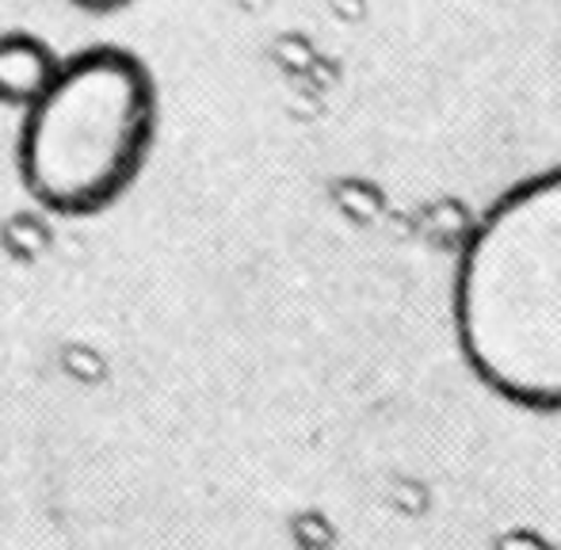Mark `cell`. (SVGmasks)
Instances as JSON below:
<instances>
[{
    "instance_id": "cell-1",
    "label": "cell",
    "mask_w": 561,
    "mask_h": 550,
    "mask_svg": "<svg viewBox=\"0 0 561 550\" xmlns=\"http://www.w3.org/2000/svg\"><path fill=\"white\" fill-rule=\"evenodd\" d=\"M455 333L496 398L561 413V169L504 192L466 238Z\"/></svg>"
},
{
    "instance_id": "cell-2",
    "label": "cell",
    "mask_w": 561,
    "mask_h": 550,
    "mask_svg": "<svg viewBox=\"0 0 561 550\" xmlns=\"http://www.w3.org/2000/svg\"><path fill=\"white\" fill-rule=\"evenodd\" d=\"M157 135L153 77L118 46L73 54L23 112L20 176L54 215H96L134 184Z\"/></svg>"
},
{
    "instance_id": "cell-3",
    "label": "cell",
    "mask_w": 561,
    "mask_h": 550,
    "mask_svg": "<svg viewBox=\"0 0 561 550\" xmlns=\"http://www.w3.org/2000/svg\"><path fill=\"white\" fill-rule=\"evenodd\" d=\"M58 69L61 58H54V50L43 38L27 35V31L0 35V104L27 112L54 84Z\"/></svg>"
},
{
    "instance_id": "cell-4",
    "label": "cell",
    "mask_w": 561,
    "mask_h": 550,
    "mask_svg": "<svg viewBox=\"0 0 561 550\" xmlns=\"http://www.w3.org/2000/svg\"><path fill=\"white\" fill-rule=\"evenodd\" d=\"M77 8H84V12H115V8L130 4V0H73Z\"/></svg>"
}]
</instances>
